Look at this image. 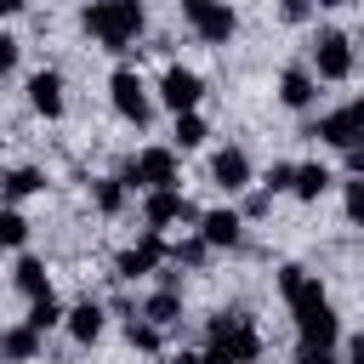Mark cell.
<instances>
[{"label": "cell", "mask_w": 364, "mask_h": 364, "mask_svg": "<svg viewBox=\"0 0 364 364\" xmlns=\"http://www.w3.org/2000/svg\"><path fill=\"white\" fill-rule=\"evenodd\" d=\"M279 290H284V301H290V318H296V341H301V353H330L336 336H341V318H336L324 284H318L307 267L290 262V267H279Z\"/></svg>", "instance_id": "6da1fadb"}, {"label": "cell", "mask_w": 364, "mask_h": 364, "mask_svg": "<svg viewBox=\"0 0 364 364\" xmlns=\"http://www.w3.org/2000/svg\"><path fill=\"white\" fill-rule=\"evenodd\" d=\"M142 23H148L142 0H91V6L80 11V28H85L102 51H131L136 34H142Z\"/></svg>", "instance_id": "7a4b0ae2"}, {"label": "cell", "mask_w": 364, "mask_h": 364, "mask_svg": "<svg viewBox=\"0 0 364 364\" xmlns=\"http://www.w3.org/2000/svg\"><path fill=\"white\" fill-rule=\"evenodd\" d=\"M205 341L222 347L233 364H256V358H262V336H256L250 313H210V318H205Z\"/></svg>", "instance_id": "3957f363"}, {"label": "cell", "mask_w": 364, "mask_h": 364, "mask_svg": "<svg viewBox=\"0 0 364 364\" xmlns=\"http://www.w3.org/2000/svg\"><path fill=\"white\" fill-rule=\"evenodd\" d=\"M307 136L313 142H330V148H364V97H353V102H341V108H330L318 125H307Z\"/></svg>", "instance_id": "277c9868"}, {"label": "cell", "mask_w": 364, "mask_h": 364, "mask_svg": "<svg viewBox=\"0 0 364 364\" xmlns=\"http://www.w3.org/2000/svg\"><path fill=\"white\" fill-rule=\"evenodd\" d=\"M353 63H358V57H353V40H347L341 28H318L307 68H313L318 80H353Z\"/></svg>", "instance_id": "5b68a950"}, {"label": "cell", "mask_w": 364, "mask_h": 364, "mask_svg": "<svg viewBox=\"0 0 364 364\" xmlns=\"http://www.w3.org/2000/svg\"><path fill=\"white\" fill-rule=\"evenodd\" d=\"M108 97H114V114H119V119H131L136 131L154 119V102H148V85H142V74H136V68H114Z\"/></svg>", "instance_id": "8992f818"}, {"label": "cell", "mask_w": 364, "mask_h": 364, "mask_svg": "<svg viewBox=\"0 0 364 364\" xmlns=\"http://www.w3.org/2000/svg\"><path fill=\"white\" fill-rule=\"evenodd\" d=\"M182 17H188V28H193L205 46H228L233 28H239V17H233L222 0H182Z\"/></svg>", "instance_id": "52a82bcc"}, {"label": "cell", "mask_w": 364, "mask_h": 364, "mask_svg": "<svg viewBox=\"0 0 364 364\" xmlns=\"http://www.w3.org/2000/svg\"><path fill=\"white\" fill-rule=\"evenodd\" d=\"M125 182H131V188H148V193L176 188V154H171V148H142V154H131Z\"/></svg>", "instance_id": "ba28073f"}, {"label": "cell", "mask_w": 364, "mask_h": 364, "mask_svg": "<svg viewBox=\"0 0 364 364\" xmlns=\"http://www.w3.org/2000/svg\"><path fill=\"white\" fill-rule=\"evenodd\" d=\"M199 216H205V210H199L193 199H182L176 188H159V193H148V199H142V222H148L154 233H159V228H171V222H193V228H199Z\"/></svg>", "instance_id": "9c48e42d"}, {"label": "cell", "mask_w": 364, "mask_h": 364, "mask_svg": "<svg viewBox=\"0 0 364 364\" xmlns=\"http://www.w3.org/2000/svg\"><path fill=\"white\" fill-rule=\"evenodd\" d=\"M165 262H171V245H165V239L148 228L136 245H125V250H119L114 273H119V279H142V273H154V267H165Z\"/></svg>", "instance_id": "30bf717a"}, {"label": "cell", "mask_w": 364, "mask_h": 364, "mask_svg": "<svg viewBox=\"0 0 364 364\" xmlns=\"http://www.w3.org/2000/svg\"><path fill=\"white\" fill-rule=\"evenodd\" d=\"M159 97H165V108H171V114H193V108H199V97H205V80H199L193 68L171 63V68H165V80H159Z\"/></svg>", "instance_id": "8fae6325"}, {"label": "cell", "mask_w": 364, "mask_h": 364, "mask_svg": "<svg viewBox=\"0 0 364 364\" xmlns=\"http://www.w3.org/2000/svg\"><path fill=\"white\" fill-rule=\"evenodd\" d=\"M199 239H205L210 250H233V245L245 239V216H239L233 205H222V210H205V216H199Z\"/></svg>", "instance_id": "7c38bea8"}, {"label": "cell", "mask_w": 364, "mask_h": 364, "mask_svg": "<svg viewBox=\"0 0 364 364\" xmlns=\"http://www.w3.org/2000/svg\"><path fill=\"white\" fill-rule=\"evenodd\" d=\"M28 108H34L40 119H63V74H57V68L28 74Z\"/></svg>", "instance_id": "4fadbf2b"}, {"label": "cell", "mask_w": 364, "mask_h": 364, "mask_svg": "<svg viewBox=\"0 0 364 364\" xmlns=\"http://www.w3.org/2000/svg\"><path fill=\"white\" fill-rule=\"evenodd\" d=\"M210 182H216L222 193H245V188H250V154H245V148H222V154L210 159Z\"/></svg>", "instance_id": "5bb4252c"}, {"label": "cell", "mask_w": 364, "mask_h": 364, "mask_svg": "<svg viewBox=\"0 0 364 364\" xmlns=\"http://www.w3.org/2000/svg\"><path fill=\"white\" fill-rule=\"evenodd\" d=\"M313 97H318V74H313L307 63H290V68L279 74V102H284V108H307Z\"/></svg>", "instance_id": "9a60e30c"}, {"label": "cell", "mask_w": 364, "mask_h": 364, "mask_svg": "<svg viewBox=\"0 0 364 364\" xmlns=\"http://www.w3.org/2000/svg\"><path fill=\"white\" fill-rule=\"evenodd\" d=\"M0 358H6V364H34V358H40V330H28V324L0 330Z\"/></svg>", "instance_id": "2e32d148"}, {"label": "cell", "mask_w": 364, "mask_h": 364, "mask_svg": "<svg viewBox=\"0 0 364 364\" xmlns=\"http://www.w3.org/2000/svg\"><path fill=\"white\" fill-rule=\"evenodd\" d=\"M11 284H17L28 301L51 296V279H46V262H40V256H17V273H11Z\"/></svg>", "instance_id": "e0dca14e"}, {"label": "cell", "mask_w": 364, "mask_h": 364, "mask_svg": "<svg viewBox=\"0 0 364 364\" xmlns=\"http://www.w3.org/2000/svg\"><path fill=\"white\" fill-rule=\"evenodd\" d=\"M330 182H336V176H330L318 159H307V165H296V182H290V193L313 205V199H324V188H330Z\"/></svg>", "instance_id": "ac0fdd59"}, {"label": "cell", "mask_w": 364, "mask_h": 364, "mask_svg": "<svg viewBox=\"0 0 364 364\" xmlns=\"http://www.w3.org/2000/svg\"><path fill=\"white\" fill-rule=\"evenodd\" d=\"M142 318H148V324H159V330H165V324H176V318H182V290H165V284H159V290L142 301Z\"/></svg>", "instance_id": "d6986e66"}, {"label": "cell", "mask_w": 364, "mask_h": 364, "mask_svg": "<svg viewBox=\"0 0 364 364\" xmlns=\"http://www.w3.org/2000/svg\"><path fill=\"white\" fill-rule=\"evenodd\" d=\"M102 301H80V307H68V336L74 341H97L102 336Z\"/></svg>", "instance_id": "ffe728a7"}, {"label": "cell", "mask_w": 364, "mask_h": 364, "mask_svg": "<svg viewBox=\"0 0 364 364\" xmlns=\"http://www.w3.org/2000/svg\"><path fill=\"white\" fill-rule=\"evenodd\" d=\"M125 193H131L125 176H97V182H91V199H97L102 216H119V210H125Z\"/></svg>", "instance_id": "44dd1931"}, {"label": "cell", "mask_w": 364, "mask_h": 364, "mask_svg": "<svg viewBox=\"0 0 364 364\" xmlns=\"http://www.w3.org/2000/svg\"><path fill=\"white\" fill-rule=\"evenodd\" d=\"M40 188H46V176H40L34 165H17V171L0 176V193H6V199H28V193H40Z\"/></svg>", "instance_id": "7402d4cb"}, {"label": "cell", "mask_w": 364, "mask_h": 364, "mask_svg": "<svg viewBox=\"0 0 364 364\" xmlns=\"http://www.w3.org/2000/svg\"><path fill=\"white\" fill-rule=\"evenodd\" d=\"M63 318H68V313H63V301H57V296H40V301H28V318H23V324L46 336V330H51V324H63Z\"/></svg>", "instance_id": "603a6c76"}, {"label": "cell", "mask_w": 364, "mask_h": 364, "mask_svg": "<svg viewBox=\"0 0 364 364\" xmlns=\"http://www.w3.org/2000/svg\"><path fill=\"white\" fill-rule=\"evenodd\" d=\"M28 245V222H23V210H0V250H23Z\"/></svg>", "instance_id": "cb8c5ba5"}, {"label": "cell", "mask_w": 364, "mask_h": 364, "mask_svg": "<svg viewBox=\"0 0 364 364\" xmlns=\"http://www.w3.org/2000/svg\"><path fill=\"white\" fill-rule=\"evenodd\" d=\"M205 256H210V245L193 233V239H176L171 245V267H205Z\"/></svg>", "instance_id": "d4e9b609"}, {"label": "cell", "mask_w": 364, "mask_h": 364, "mask_svg": "<svg viewBox=\"0 0 364 364\" xmlns=\"http://www.w3.org/2000/svg\"><path fill=\"white\" fill-rule=\"evenodd\" d=\"M205 136H210V131H205V119H199V114H176V148H182V154H188V148H199Z\"/></svg>", "instance_id": "484cf974"}, {"label": "cell", "mask_w": 364, "mask_h": 364, "mask_svg": "<svg viewBox=\"0 0 364 364\" xmlns=\"http://www.w3.org/2000/svg\"><path fill=\"white\" fill-rule=\"evenodd\" d=\"M125 341H131L136 353H154V347H159V324H148V318H131V324H125Z\"/></svg>", "instance_id": "4316f807"}, {"label": "cell", "mask_w": 364, "mask_h": 364, "mask_svg": "<svg viewBox=\"0 0 364 364\" xmlns=\"http://www.w3.org/2000/svg\"><path fill=\"white\" fill-rule=\"evenodd\" d=\"M341 210H347V222H353V228H364V176H353V182H347Z\"/></svg>", "instance_id": "83f0119b"}, {"label": "cell", "mask_w": 364, "mask_h": 364, "mask_svg": "<svg viewBox=\"0 0 364 364\" xmlns=\"http://www.w3.org/2000/svg\"><path fill=\"white\" fill-rule=\"evenodd\" d=\"M290 182H296V165H284V159H273V165H267V176H262V188H267V193H290Z\"/></svg>", "instance_id": "f1b7e54d"}, {"label": "cell", "mask_w": 364, "mask_h": 364, "mask_svg": "<svg viewBox=\"0 0 364 364\" xmlns=\"http://www.w3.org/2000/svg\"><path fill=\"white\" fill-rule=\"evenodd\" d=\"M313 6H318V0H279V17H284V23H307Z\"/></svg>", "instance_id": "f546056e"}, {"label": "cell", "mask_w": 364, "mask_h": 364, "mask_svg": "<svg viewBox=\"0 0 364 364\" xmlns=\"http://www.w3.org/2000/svg\"><path fill=\"white\" fill-rule=\"evenodd\" d=\"M267 205H273V193L256 188V193H245V210H239V216H267Z\"/></svg>", "instance_id": "4dcf8cb0"}, {"label": "cell", "mask_w": 364, "mask_h": 364, "mask_svg": "<svg viewBox=\"0 0 364 364\" xmlns=\"http://www.w3.org/2000/svg\"><path fill=\"white\" fill-rule=\"evenodd\" d=\"M6 68H17V40H11V34H0V74H6Z\"/></svg>", "instance_id": "1f68e13d"}, {"label": "cell", "mask_w": 364, "mask_h": 364, "mask_svg": "<svg viewBox=\"0 0 364 364\" xmlns=\"http://www.w3.org/2000/svg\"><path fill=\"white\" fill-rule=\"evenodd\" d=\"M347 171H353V176H364V148H347Z\"/></svg>", "instance_id": "d6a6232c"}, {"label": "cell", "mask_w": 364, "mask_h": 364, "mask_svg": "<svg viewBox=\"0 0 364 364\" xmlns=\"http://www.w3.org/2000/svg\"><path fill=\"white\" fill-rule=\"evenodd\" d=\"M199 364H233V358H228L222 347H205V353H199Z\"/></svg>", "instance_id": "836d02e7"}, {"label": "cell", "mask_w": 364, "mask_h": 364, "mask_svg": "<svg viewBox=\"0 0 364 364\" xmlns=\"http://www.w3.org/2000/svg\"><path fill=\"white\" fill-rule=\"evenodd\" d=\"M347 364H364V336H353V341H347Z\"/></svg>", "instance_id": "e575fe53"}, {"label": "cell", "mask_w": 364, "mask_h": 364, "mask_svg": "<svg viewBox=\"0 0 364 364\" xmlns=\"http://www.w3.org/2000/svg\"><path fill=\"white\" fill-rule=\"evenodd\" d=\"M171 364H199V353H188V347H182V353H171Z\"/></svg>", "instance_id": "d590c367"}, {"label": "cell", "mask_w": 364, "mask_h": 364, "mask_svg": "<svg viewBox=\"0 0 364 364\" xmlns=\"http://www.w3.org/2000/svg\"><path fill=\"white\" fill-rule=\"evenodd\" d=\"M28 0H0V17H11V11H23Z\"/></svg>", "instance_id": "8d00e7d4"}, {"label": "cell", "mask_w": 364, "mask_h": 364, "mask_svg": "<svg viewBox=\"0 0 364 364\" xmlns=\"http://www.w3.org/2000/svg\"><path fill=\"white\" fill-rule=\"evenodd\" d=\"M296 364H330V353H301Z\"/></svg>", "instance_id": "74e56055"}, {"label": "cell", "mask_w": 364, "mask_h": 364, "mask_svg": "<svg viewBox=\"0 0 364 364\" xmlns=\"http://www.w3.org/2000/svg\"><path fill=\"white\" fill-rule=\"evenodd\" d=\"M318 6H347V0H318Z\"/></svg>", "instance_id": "f35d334b"}]
</instances>
